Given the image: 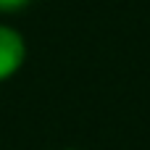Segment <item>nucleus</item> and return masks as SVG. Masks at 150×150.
Returning <instances> with one entry per match:
<instances>
[{
  "label": "nucleus",
  "mask_w": 150,
  "mask_h": 150,
  "mask_svg": "<svg viewBox=\"0 0 150 150\" xmlns=\"http://www.w3.org/2000/svg\"><path fill=\"white\" fill-rule=\"evenodd\" d=\"M24 55H26L24 37H21L16 29L0 24V82L8 79L11 74H16V71L21 69Z\"/></svg>",
  "instance_id": "1"
},
{
  "label": "nucleus",
  "mask_w": 150,
  "mask_h": 150,
  "mask_svg": "<svg viewBox=\"0 0 150 150\" xmlns=\"http://www.w3.org/2000/svg\"><path fill=\"white\" fill-rule=\"evenodd\" d=\"M29 3H32V0H0V11L11 13V11H18V8L29 5Z\"/></svg>",
  "instance_id": "2"
}]
</instances>
